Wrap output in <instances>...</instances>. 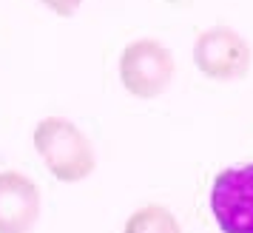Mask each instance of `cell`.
I'll use <instances>...</instances> for the list:
<instances>
[{
  "label": "cell",
  "instance_id": "5b68a950",
  "mask_svg": "<svg viewBox=\"0 0 253 233\" xmlns=\"http://www.w3.org/2000/svg\"><path fill=\"white\" fill-rule=\"evenodd\" d=\"M40 219V188L20 171H0V233H29Z\"/></svg>",
  "mask_w": 253,
  "mask_h": 233
},
{
  "label": "cell",
  "instance_id": "277c9868",
  "mask_svg": "<svg viewBox=\"0 0 253 233\" xmlns=\"http://www.w3.org/2000/svg\"><path fill=\"white\" fill-rule=\"evenodd\" d=\"M211 210L222 233H253V162L219 171L211 188Z\"/></svg>",
  "mask_w": 253,
  "mask_h": 233
},
{
  "label": "cell",
  "instance_id": "7a4b0ae2",
  "mask_svg": "<svg viewBox=\"0 0 253 233\" xmlns=\"http://www.w3.org/2000/svg\"><path fill=\"white\" fill-rule=\"evenodd\" d=\"M173 71L176 63L171 48L154 37L131 40L120 54V82L137 100H154L162 91H168Z\"/></svg>",
  "mask_w": 253,
  "mask_h": 233
},
{
  "label": "cell",
  "instance_id": "8992f818",
  "mask_svg": "<svg viewBox=\"0 0 253 233\" xmlns=\"http://www.w3.org/2000/svg\"><path fill=\"white\" fill-rule=\"evenodd\" d=\"M123 233H182V225L176 222V216L168 208L145 205L128 216Z\"/></svg>",
  "mask_w": 253,
  "mask_h": 233
},
{
  "label": "cell",
  "instance_id": "3957f363",
  "mask_svg": "<svg viewBox=\"0 0 253 233\" xmlns=\"http://www.w3.org/2000/svg\"><path fill=\"white\" fill-rule=\"evenodd\" d=\"M194 63L208 80L236 82L242 77H248V71H251L253 48L230 26H213L196 37Z\"/></svg>",
  "mask_w": 253,
  "mask_h": 233
},
{
  "label": "cell",
  "instance_id": "52a82bcc",
  "mask_svg": "<svg viewBox=\"0 0 253 233\" xmlns=\"http://www.w3.org/2000/svg\"><path fill=\"white\" fill-rule=\"evenodd\" d=\"M37 3H43L46 9H51L57 17H74L83 6V0H37Z\"/></svg>",
  "mask_w": 253,
  "mask_h": 233
},
{
  "label": "cell",
  "instance_id": "6da1fadb",
  "mask_svg": "<svg viewBox=\"0 0 253 233\" xmlns=\"http://www.w3.org/2000/svg\"><path fill=\"white\" fill-rule=\"evenodd\" d=\"M35 151L46 165V171L57 182L74 185L94 174L97 154L91 140L66 116H46L35 128Z\"/></svg>",
  "mask_w": 253,
  "mask_h": 233
}]
</instances>
